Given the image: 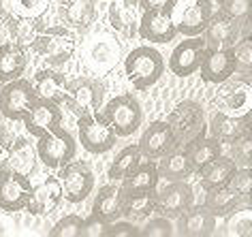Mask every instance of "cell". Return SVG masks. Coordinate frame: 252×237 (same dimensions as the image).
<instances>
[{
    "label": "cell",
    "mask_w": 252,
    "mask_h": 237,
    "mask_svg": "<svg viewBox=\"0 0 252 237\" xmlns=\"http://www.w3.org/2000/svg\"><path fill=\"white\" fill-rule=\"evenodd\" d=\"M165 73V58L152 45H139L124 58V75L135 90H148Z\"/></svg>",
    "instance_id": "1"
},
{
    "label": "cell",
    "mask_w": 252,
    "mask_h": 237,
    "mask_svg": "<svg viewBox=\"0 0 252 237\" xmlns=\"http://www.w3.org/2000/svg\"><path fill=\"white\" fill-rule=\"evenodd\" d=\"M30 47L47 64L60 66L71 60L73 54L77 52V39L66 26H49V28H41L36 32Z\"/></svg>",
    "instance_id": "2"
},
{
    "label": "cell",
    "mask_w": 252,
    "mask_h": 237,
    "mask_svg": "<svg viewBox=\"0 0 252 237\" xmlns=\"http://www.w3.org/2000/svg\"><path fill=\"white\" fill-rule=\"evenodd\" d=\"M169 128L173 133L175 146L182 148L188 141L197 139L201 135H207V124H205V114L203 107L194 101H182L171 109V114L167 116Z\"/></svg>",
    "instance_id": "3"
},
{
    "label": "cell",
    "mask_w": 252,
    "mask_h": 237,
    "mask_svg": "<svg viewBox=\"0 0 252 237\" xmlns=\"http://www.w3.org/2000/svg\"><path fill=\"white\" fill-rule=\"evenodd\" d=\"M36 158L41 160L47 169H60L66 163H71L77 154V141L64 128H54L49 133L41 135L36 141Z\"/></svg>",
    "instance_id": "4"
},
{
    "label": "cell",
    "mask_w": 252,
    "mask_h": 237,
    "mask_svg": "<svg viewBox=\"0 0 252 237\" xmlns=\"http://www.w3.org/2000/svg\"><path fill=\"white\" fill-rule=\"evenodd\" d=\"M103 118L109 122L118 137H130L141 126L143 111L133 94H118L105 105Z\"/></svg>",
    "instance_id": "5"
},
{
    "label": "cell",
    "mask_w": 252,
    "mask_h": 237,
    "mask_svg": "<svg viewBox=\"0 0 252 237\" xmlns=\"http://www.w3.org/2000/svg\"><path fill=\"white\" fill-rule=\"evenodd\" d=\"M105 98V86L98 82V77H77L66 84L64 103L75 116H86L100 109Z\"/></svg>",
    "instance_id": "6"
},
{
    "label": "cell",
    "mask_w": 252,
    "mask_h": 237,
    "mask_svg": "<svg viewBox=\"0 0 252 237\" xmlns=\"http://www.w3.org/2000/svg\"><path fill=\"white\" fill-rule=\"evenodd\" d=\"M77 130H79V143L86 152L90 154H105L116 146L118 135L113 133L109 122L96 111L86 116H79L77 120Z\"/></svg>",
    "instance_id": "7"
},
{
    "label": "cell",
    "mask_w": 252,
    "mask_h": 237,
    "mask_svg": "<svg viewBox=\"0 0 252 237\" xmlns=\"http://www.w3.org/2000/svg\"><path fill=\"white\" fill-rule=\"evenodd\" d=\"M120 56H122V47H120L118 39L107 32L90 36L84 45V60L88 68L96 75L111 73L120 62Z\"/></svg>",
    "instance_id": "8"
},
{
    "label": "cell",
    "mask_w": 252,
    "mask_h": 237,
    "mask_svg": "<svg viewBox=\"0 0 252 237\" xmlns=\"http://www.w3.org/2000/svg\"><path fill=\"white\" fill-rule=\"evenodd\" d=\"M36 98L39 96L28 79H11V82L0 86V116L11 122L22 120Z\"/></svg>",
    "instance_id": "9"
},
{
    "label": "cell",
    "mask_w": 252,
    "mask_h": 237,
    "mask_svg": "<svg viewBox=\"0 0 252 237\" xmlns=\"http://www.w3.org/2000/svg\"><path fill=\"white\" fill-rule=\"evenodd\" d=\"M58 182L62 188V197L68 203H81L88 199L94 190V173L88 169L86 163H77L71 160L64 167H60Z\"/></svg>",
    "instance_id": "10"
},
{
    "label": "cell",
    "mask_w": 252,
    "mask_h": 237,
    "mask_svg": "<svg viewBox=\"0 0 252 237\" xmlns=\"http://www.w3.org/2000/svg\"><path fill=\"white\" fill-rule=\"evenodd\" d=\"M30 190H32V184L28 176H22L9 167L0 169V209L2 211L13 214V211L26 209Z\"/></svg>",
    "instance_id": "11"
},
{
    "label": "cell",
    "mask_w": 252,
    "mask_h": 237,
    "mask_svg": "<svg viewBox=\"0 0 252 237\" xmlns=\"http://www.w3.org/2000/svg\"><path fill=\"white\" fill-rule=\"evenodd\" d=\"M205 54V41L203 36H186L182 43L173 47L171 56H169V71L178 77H188V75H194L201 66V60H203Z\"/></svg>",
    "instance_id": "12"
},
{
    "label": "cell",
    "mask_w": 252,
    "mask_h": 237,
    "mask_svg": "<svg viewBox=\"0 0 252 237\" xmlns=\"http://www.w3.org/2000/svg\"><path fill=\"white\" fill-rule=\"evenodd\" d=\"M194 201L192 188L186 182H167L162 190H156L154 211L158 216H165L169 220L182 216Z\"/></svg>",
    "instance_id": "13"
},
{
    "label": "cell",
    "mask_w": 252,
    "mask_h": 237,
    "mask_svg": "<svg viewBox=\"0 0 252 237\" xmlns=\"http://www.w3.org/2000/svg\"><path fill=\"white\" fill-rule=\"evenodd\" d=\"M201 79L205 84H226L235 75V54L233 47L226 49H205L203 60H201Z\"/></svg>",
    "instance_id": "14"
},
{
    "label": "cell",
    "mask_w": 252,
    "mask_h": 237,
    "mask_svg": "<svg viewBox=\"0 0 252 237\" xmlns=\"http://www.w3.org/2000/svg\"><path fill=\"white\" fill-rule=\"evenodd\" d=\"M24 126L30 135L41 137L49 133V130L62 126V109L60 103L47 101V98H36L32 107L28 109V114L22 118Z\"/></svg>",
    "instance_id": "15"
},
{
    "label": "cell",
    "mask_w": 252,
    "mask_h": 237,
    "mask_svg": "<svg viewBox=\"0 0 252 237\" xmlns=\"http://www.w3.org/2000/svg\"><path fill=\"white\" fill-rule=\"evenodd\" d=\"M239 32H242V22H233L220 11H214L201 34L205 41V49H226L239 41Z\"/></svg>",
    "instance_id": "16"
},
{
    "label": "cell",
    "mask_w": 252,
    "mask_h": 237,
    "mask_svg": "<svg viewBox=\"0 0 252 237\" xmlns=\"http://www.w3.org/2000/svg\"><path fill=\"white\" fill-rule=\"evenodd\" d=\"M139 152L143 158H150V160H156V158H162L165 154L173 152L175 148V139H173V133L169 128V124L165 120H158V122H152L150 126L143 130L141 139H139Z\"/></svg>",
    "instance_id": "17"
},
{
    "label": "cell",
    "mask_w": 252,
    "mask_h": 237,
    "mask_svg": "<svg viewBox=\"0 0 252 237\" xmlns=\"http://www.w3.org/2000/svg\"><path fill=\"white\" fill-rule=\"evenodd\" d=\"M137 26H139V36L143 41L158 43V45L173 41L178 36L173 15L165 13V11H143Z\"/></svg>",
    "instance_id": "18"
},
{
    "label": "cell",
    "mask_w": 252,
    "mask_h": 237,
    "mask_svg": "<svg viewBox=\"0 0 252 237\" xmlns=\"http://www.w3.org/2000/svg\"><path fill=\"white\" fill-rule=\"evenodd\" d=\"M214 15V2L212 0H186V7L180 13L175 22L178 34L184 36H197L205 30L210 17Z\"/></svg>",
    "instance_id": "19"
},
{
    "label": "cell",
    "mask_w": 252,
    "mask_h": 237,
    "mask_svg": "<svg viewBox=\"0 0 252 237\" xmlns=\"http://www.w3.org/2000/svg\"><path fill=\"white\" fill-rule=\"evenodd\" d=\"M62 201V188L58 178H47L41 184L32 186L26 203V209L32 216H49Z\"/></svg>",
    "instance_id": "20"
},
{
    "label": "cell",
    "mask_w": 252,
    "mask_h": 237,
    "mask_svg": "<svg viewBox=\"0 0 252 237\" xmlns=\"http://www.w3.org/2000/svg\"><path fill=\"white\" fill-rule=\"evenodd\" d=\"M58 15L66 28L86 30L98 17L96 0H60Z\"/></svg>",
    "instance_id": "21"
},
{
    "label": "cell",
    "mask_w": 252,
    "mask_h": 237,
    "mask_svg": "<svg viewBox=\"0 0 252 237\" xmlns=\"http://www.w3.org/2000/svg\"><path fill=\"white\" fill-rule=\"evenodd\" d=\"M218 111H222L226 116L233 118H242L246 114H250L252 107V88L248 82H235L220 92L216 96Z\"/></svg>",
    "instance_id": "22"
},
{
    "label": "cell",
    "mask_w": 252,
    "mask_h": 237,
    "mask_svg": "<svg viewBox=\"0 0 252 237\" xmlns=\"http://www.w3.org/2000/svg\"><path fill=\"white\" fill-rule=\"evenodd\" d=\"M122 199H124V188L116 184H107L98 190L96 199L92 205V218H98L103 222H116L122 218Z\"/></svg>",
    "instance_id": "23"
},
{
    "label": "cell",
    "mask_w": 252,
    "mask_h": 237,
    "mask_svg": "<svg viewBox=\"0 0 252 237\" xmlns=\"http://www.w3.org/2000/svg\"><path fill=\"white\" fill-rule=\"evenodd\" d=\"M180 218V235L186 237H207L214 233L216 229L218 218L212 214L205 205H199V207H188L184 214L178 216Z\"/></svg>",
    "instance_id": "24"
},
{
    "label": "cell",
    "mask_w": 252,
    "mask_h": 237,
    "mask_svg": "<svg viewBox=\"0 0 252 237\" xmlns=\"http://www.w3.org/2000/svg\"><path fill=\"white\" fill-rule=\"evenodd\" d=\"M182 152L186 154L188 163L192 165V171L199 173L207 163H212L216 156L222 154V143H220L216 137H207V135H201L197 139L188 141L186 146H182Z\"/></svg>",
    "instance_id": "25"
},
{
    "label": "cell",
    "mask_w": 252,
    "mask_h": 237,
    "mask_svg": "<svg viewBox=\"0 0 252 237\" xmlns=\"http://www.w3.org/2000/svg\"><path fill=\"white\" fill-rule=\"evenodd\" d=\"M246 130H250V114L242 118H233L222 114V111H216L212 116L210 124H207V133L216 137L220 143H231L235 137L246 133Z\"/></svg>",
    "instance_id": "26"
},
{
    "label": "cell",
    "mask_w": 252,
    "mask_h": 237,
    "mask_svg": "<svg viewBox=\"0 0 252 237\" xmlns=\"http://www.w3.org/2000/svg\"><path fill=\"white\" fill-rule=\"evenodd\" d=\"M28 66L26 49L15 45L13 41L0 45V84H7L11 79L22 77Z\"/></svg>",
    "instance_id": "27"
},
{
    "label": "cell",
    "mask_w": 252,
    "mask_h": 237,
    "mask_svg": "<svg viewBox=\"0 0 252 237\" xmlns=\"http://www.w3.org/2000/svg\"><path fill=\"white\" fill-rule=\"evenodd\" d=\"M107 15H109V24L116 32L133 34L137 22H139V4L137 0H111Z\"/></svg>",
    "instance_id": "28"
},
{
    "label": "cell",
    "mask_w": 252,
    "mask_h": 237,
    "mask_svg": "<svg viewBox=\"0 0 252 237\" xmlns=\"http://www.w3.org/2000/svg\"><path fill=\"white\" fill-rule=\"evenodd\" d=\"M66 84L68 82L62 73L52 71V68H43V71L34 73L32 88H34L39 98H47V101H54V103L62 105L64 94H66Z\"/></svg>",
    "instance_id": "29"
},
{
    "label": "cell",
    "mask_w": 252,
    "mask_h": 237,
    "mask_svg": "<svg viewBox=\"0 0 252 237\" xmlns=\"http://www.w3.org/2000/svg\"><path fill=\"white\" fill-rule=\"evenodd\" d=\"M2 22L7 26L9 41H13L15 45H20L24 49L32 45L36 32L43 28L41 17H22V15L9 13L7 17H2Z\"/></svg>",
    "instance_id": "30"
},
{
    "label": "cell",
    "mask_w": 252,
    "mask_h": 237,
    "mask_svg": "<svg viewBox=\"0 0 252 237\" xmlns=\"http://www.w3.org/2000/svg\"><path fill=\"white\" fill-rule=\"evenodd\" d=\"M235 169H237L235 160H233L231 156L220 154L199 171L201 186H203L205 190L220 188V186H229V179H231L233 173H235Z\"/></svg>",
    "instance_id": "31"
},
{
    "label": "cell",
    "mask_w": 252,
    "mask_h": 237,
    "mask_svg": "<svg viewBox=\"0 0 252 237\" xmlns=\"http://www.w3.org/2000/svg\"><path fill=\"white\" fill-rule=\"evenodd\" d=\"M36 160H39L36 158V149L28 139L17 137L13 143H9V148H7L9 169H13L17 173H22V176L30 178V173H34V169H36Z\"/></svg>",
    "instance_id": "32"
},
{
    "label": "cell",
    "mask_w": 252,
    "mask_h": 237,
    "mask_svg": "<svg viewBox=\"0 0 252 237\" xmlns=\"http://www.w3.org/2000/svg\"><path fill=\"white\" fill-rule=\"evenodd\" d=\"M158 169H156L154 160H146L139 163L126 178H122V188L124 192H143V190H156L158 186Z\"/></svg>",
    "instance_id": "33"
},
{
    "label": "cell",
    "mask_w": 252,
    "mask_h": 237,
    "mask_svg": "<svg viewBox=\"0 0 252 237\" xmlns=\"http://www.w3.org/2000/svg\"><path fill=\"white\" fill-rule=\"evenodd\" d=\"M158 169V178L167 179V182H186L192 176V165L188 163L186 154L182 152V148H175L173 152L165 154L160 158V165H156Z\"/></svg>",
    "instance_id": "34"
},
{
    "label": "cell",
    "mask_w": 252,
    "mask_h": 237,
    "mask_svg": "<svg viewBox=\"0 0 252 237\" xmlns=\"http://www.w3.org/2000/svg\"><path fill=\"white\" fill-rule=\"evenodd\" d=\"M205 207L212 211L216 218H226L231 211H235L237 207H248L229 186H220V188H212L205 190Z\"/></svg>",
    "instance_id": "35"
},
{
    "label": "cell",
    "mask_w": 252,
    "mask_h": 237,
    "mask_svg": "<svg viewBox=\"0 0 252 237\" xmlns=\"http://www.w3.org/2000/svg\"><path fill=\"white\" fill-rule=\"evenodd\" d=\"M154 199H156V190L124 192L122 218H128V220H143V218H148L150 214H154Z\"/></svg>",
    "instance_id": "36"
},
{
    "label": "cell",
    "mask_w": 252,
    "mask_h": 237,
    "mask_svg": "<svg viewBox=\"0 0 252 237\" xmlns=\"http://www.w3.org/2000/svg\"><path fill=\"white\" fill-rule=\"evenodd\" d=\"M141 152H139V146L137 143H130V146L122 148L120 152L116 154L113 163L109 165V171H107V178L113 179V182H120L122 178H126L130 171L135 169L137 165L141 163Z\"/></svg>",
    "instance_id": "37"
},
{
    "label": "cell",
    "mask_w": 252,
    "mask_h": 237,
    "mask_svg": "<svg viewBox=\"0 0 252 237\" xmlns=\"http://www.w3.org/2000/svg\"><path fill=\"white\" fill-rule=\"evenodd\" d=\"M226 218H229V220H226V235H235V237H250L252 235L250 207H237Z\"/></svg>",
    "instance_id": "38"
},
{
    "label": "cell",
    "mask_w": 252,
    "mask_h": 237,
    "mask_svg": "<svg viewBox=\"0 0 252 237\" xmlns=\"http://www.w3.org/2000/svg\"><path fill=\"white\" fill-rule=\"evenodd\" d=\"M84 224H86V220L81 216L68 214L54 224L49 235L52 237H84Z\"/></svg>",
    "instance_id": "39"
},
{
    "label": "cell",
    "mask_w": 252,
    "mask_h": 237,
    "mask_svg": "<svg viewBox=\"0 0 252 237\" xmlns=\"http://www.w3.org/2000/svg\"><path fill=\"white\" fill-rule=\"evenodd\" d=\"M231 158L237 167H250L252 163V133L246 130L231 141Z\"/></svg>",
    "instance_id": "40"
},
{
    "label": "cell",
    "mask_w": 252,
    "mask_h": 237,
    "mask_svg": "<svg viewBox=\"0 0 252 237\" xmlns=\"http://www.w3.org/2000/svg\"><path fill=\"white\" fill-rule=\"evenodd\" d=\"M229 188L248 205L250 201V192H252V171L250 167H237L235 173L229 179Z\"/></svg>",
    "instance_id": "41"
},
{
    "label": "cell",
    "mask_w": 252,
    "mask_h": 237,
    "mask_svg": "<svg viewBox=\"0 0 252 237\" xmlns=\"http://www.w3.org/2000/svg\"><path fill=\"white\" fill-rule=\"evenodd\" d=\"M49 7V0H11L9 13L22 17H41Z\"/></svg>",
    "instance_id": "42"
},
{
    "label": "cell",
    "mask_w": 252,
    "mask_h": 237,
    "mask_svg": "<svg viewBox=\"0 0 252 237\" xmlns=\"http://www.w3.org/2000/svg\"><path fill=\"white\" fill-rule=\"evenodd\" d=\"M233 54H235V73L248 75L252 68V39L244 36L233 45Z\"/></svg>",
    "instance_id": "43"
},
{
    "label": "cell",
    "mask_w": 252,
    "mask_h": 237,
    "mask_svg": "<svg viewBox=\"0 0 252 237\" xmlns=\"http://www.w3.org/2000/svg\"><path fill=\"white\" fill-rule=\"evenodd\" d=\"M218 11L233 22H244L250 17V0H222Z\"/></svg>",
    "instance_id": "44"
},
{
    "label": "cell",
    "mask_w": 252,
    "mask_h": 237,
    "mask_svg": "<svg viewBox=\"0 0 252 237\" xmlns=\"http://www.w3.org/2000/svg\"><path fill=\"white\" fill-rule=\"evenodd\" d=\"M169 235H173V224L165 216H156L146 227L139 229V237H169Z\"/></svg>",
    "instance_id": "45"
},
{
    "label": "cell",
    "mask_w": 252,
    "mask_h": 237,
    "mask_svg": "<svg viewBox=\"0 0 252 237\" xmlns=\"http://www.w3.org/2000/svg\"><path fill=\"white\" fill-rule=\"evenodd\" d=\"M105 237H139V227L128 220H116L107 224Z\"/></svg>",
    "instance_id": "46"
},
{
    "label": "cell",
    "mask_w": 252,
    "mask_h": 237,
    "mask_svg": "<svg viewBox=\"0 0 252 237\" xmlns=\"http://www.w3.org/2000/svg\"><path fill=\"white\" fill-rule=\"evenodd\" d=\"M180 0H137L141 11H165V13H171L175 7H178Z\"/></svg>",
    "instance_id": "47"
},
{
    "label": "cell",
    "mask_w": 252,
    "mask_h": 237,
    "mask_svg": "<svg viewBox=\"0 0 252 237\" xmlns=\"http://www.w3.org/2000/svg\"><path fill=\"white\" fill-rule=\"evenodd\" d=\"M107 233V222L98 220V218H88L84 224V237H105Z\"/></svg>",
    "instance_id": "48"
},
{
    "label": "cell",
    "mask_w": 252,
    "mask_h": 237,
    "mask_svg": "<svg viewBox=\"0 0 252 237\" xmlns=\"http://www.w3.org/2000/svg\"><path fill=\"white\" fill-rule=\"evenodd\" d=\"M7 148H9V139H7V133H4L2 124H0V156L7 152Z\"/></svg>",
    "instance_id": "49"
},
{
    "label": "cell",
    "mask_w": 252,
    "mask_h": 237,
    "mask_svg": "<svg viewBox=\"0 0 252 237\" xmlns=\"http://www.w3.org/2000/svg\"><path fill=\"white\" fill-rule=\"evenodd\" d=\"M2 235H9V224L0 218V237H2Z\"/></svg>",
    "instance_id": "50"
},
{
    "label": "cell",
    "mask_w": 252,
    "mask_h": 237,
    "mask_svg": "<svg viewBox=\"0 0 252 237\" xmlns=\"http://www.w3.org/2000/svg\"><path fill=\"white\" fill-rule=\"evenodd\" d=\"M212 2H214V4H220V2H222V0H212Z\"/></svg>",
    "instance_id": "51"
},
{
    "label": "cell",
    "mask_w": 252,
    "mask_h": 237,
    "mask_svg": "<svg viewBox=\"0 0 252 237\" xmlns=\"http://www.w3.org/2000/svg\"><path fill=\"white\" fill-rule=\"evenodd\" d=\"M0 86H2V84H0Z\"/></svg>",
    "instance_id": "52"
}]
</instances>
